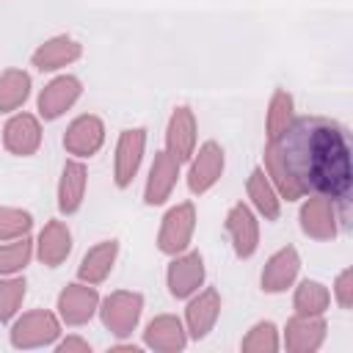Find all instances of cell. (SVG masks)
I'll use <instances>...</instances> for the list:
<instances>
[{
	"label": "cell",
	"instance_id": "6da1fadb",
	"mask_svg": "<svg viewBox=\"0 0 353 353\" xmlns=\"http://www.w3.org/2000/svg\"><path fill=\"white\" fill-rule=\"evenodd\" d=\"M265 168L281 199L325 196L339 210V221L350 226L353 149L345 127L320 116L292 119L276 141H268Z\"/></svg>",
	"mask_w": 353,
	"mask_h": 353
},
{
	"label": "cell",
	"instance_id": "7a4b0ae2",
	"mask_svg": "<svg viewBox=\"0 0 353 353\" xmlns=\"http://www.w3.org/2000/svg\"><path fill=\"white\" fill-rule=\"evenodd\" d=\"M141 312H143V298L138 292H127V290L110 292L102 301V306H99V314H102L105 328L110 334H116V336L132 334V328L141 320Z\"/></svg>",
	"mask_w": 353,
	"mask_h": 353
},
{
	"label": "cell",
	"instance_id": "3957f363",
	"mask_svg": "<svg viewBox=\"0 0 353 353\" xmlns=\"http://www.w3.org/2000/svg\"><path fill=\"white\" fill-rule=\"evenodd\" d=\"M58 334H61V325H58L55 314L44 312V309H36V312L22 314L11 325V345L22 347V350L44 347V345H52L58 339Z\"/></svg>",
	"mask_w": 353,
	"mask_h": 353
},
{
	"label": "cell",
	"instance_id": "277c9868",
	"mask_svg": "<svg viewBox=\"0 0 353 353\" xmlns=\"http://www.w3.org/2000/svg\"><path fill=\"white\" fill-rule=\"evenodd\" d=\"M193 229H196V207L190 201L171 207L163 218V226L157 234V248L163 254H171V256L182 254L193 237Z\"/></svg>",
	"mask_w": 353,
	"mask_h": 353
},
{
	"label": "cell",
	"instance_id": "5b68a950",
	"mask_svg": "<svg viewBox=\"0 0 353 353\" xmlns=\"http://www.w3.org/2000/svg\"><path fill=\"white\" fill-rule=\"evenodd\" d=\"M99 309V295L94 284H66L63 292L58 295V314L66 325H83L94 317Z\"/></svg>",
	"mask_w": 353,
	"mask_h": 353
},
{
	"label": "cell",
	"instance_id": "8992f818",
	"mask_svg": "<svg viewBox=\"0 0 353 353\" xmlns=\"http://www.w3.org/2000/svg\"><path fill=\"white\" fill-rule=\"evenodd\" d=\"M143 146H146V130H141V127L124 130L119 135L116 163H113V176H116L119 188H127L135 179V174L141 168V160H143Z\"/></svg>",
	"mask_w": 353,
	"mask_h": 353
},
{
	"label": "cell",
	"instance_id": "52a82bcc",
	"mask_svg": "<svg viewBox=\"0 0 353 353\" xmlns=\"http://www.w3.org/2000/svg\"><path fill=\"white\" fill-rule=\"evenodd\" d=\"M102 141H105V124L99 121V116H91V113L77 116L63 132V149L77 157L97 154Z\"/></svg>",
	"mask_w": 353,
	"mask_h": 353
},
{
	"label": "cell",
	"instance_id": "ba28073f",
	"mask_svg": "<svg viewBox=\"0 0 353 353\" xmlns=\"http://www.w3.org/2000/svg\"><path fill=\"white\" fill-rule=\"evenodd\" d=\"M325 342V320L320 314H295L287 320L284 345L292 353H314Z\"/></svg>",
	"mask_w": 353,
	"mask_h": 353
},
{
	"label": "cell",
	"instance_id": "9c48e42d",
	"mask_svg": "<svg viewBox=\"0 0 353 353\" xmlns=\"http://www.w3.org/2000/svg\"><path fill=\"white\" fill-rule=\"evenodd\" d=\"M165 152L176 160V163H185L193 157V149H196V119H193V110L179 105L171 119H168V130H165Z\"/></svg>",
	"mask_w": 353,
	"mask_h": 353
},
{
	"label": "cell",
	"instance_id": "30bf717a",
	"mask_svg": "<svg viewBox=\"0 0 353 353\" xmlns=\"http://www.w3.org/2000/svg\"><path fill=\"white\" fill-rule=\"evenodd\" d=\"M193 163L188 171V188L193 193H207L223 174V149L215 141H207L199 152H193Z\"/></svg>",
	"mask_w": 353,
	"mask_h": 353
},
{
	"label": "cell",
	"instance_id": "8fae6325",
	"mask_svg": "<svg viewBox=\"0 0 353 353\" xmlns=\"http://www.w3.org/2000/svg\"><path fill=\"white\" fill-rule=\"evenodd\" d=\"M80 94H83L80 80L72 77V74H61V77H55L52 83H47V85L41 88V94H39V113H41L47 121H52V119H58L61 113H66V110L77 102Z\"/></svg>",
	"mask_w": 353,
	"mask_h": 353
},
{
	"label": "cell",
	"instance_id": "7c38bea8",
	"mask_svg": "<svg viewBox=\"0 0 353 353\" xmlns=\"http://www.w3.org/2000/svg\"><path fill=\"white\" fill-rule=\"evenodd\" d=\"M3 146L17 154V157H28L41 146V124L36 116L30 113H17L8 119V124L3 127Z\"/></svg>",
	"mask_w": 353,
	"mask_h": 353
},
{
	"label": "cell",
	"instance_id": "4fadbf2b",
	"mask_svg": "<svg viewBox=\"0 0 353 353\" xmlns=\"http://www.w3.org/2000/svg\"><path fill=\"white\" fill-rule=\"evenodd\" d=\"M168 290L174 298H190L204 281V259L199 251L182 254L168 265Z\"/></svg>",
	"mask_w": 353,
	"mask_h": 353
},
{
	"label": "cell",
	"instance_id": "5bb4252c",
	"mask_svg": "<svg viewBox=\"0 0 353 353\" xmlns=\"http://www.w3.org/2000/svg\"><path fill=\"white\" fill-rule=\"evenodd\" d=\"M226 232H229L232 245H234V254L240 259H248L256 251V245H259V226H256L254 212L243 201L234 204L226 212Z\"/></svg>",
	"mask_w": 353,
	"mask_h": 353
},
{
	"label": "cell",
	"instance_id": "9a60e30c",
	"mask_svg": "<svg viewBox=\"0 0 353 353\" xmlns=\"http://www.w3.org/2000/svg\"><path fill=\"white\" fill-rule=\"evenodd\" d=\"M301 229L314 240H331L336 234V207L325 196H312L301 207Z\"/></svg>",
	"mask_w": 353,
	"mask_h": 353
},
{
	"label": "cell",
	"instance_id": "2e32d148",
	"mask_svg": "<svg viewBox=\"0 0 353 353\" xmlns=\"http://www.w3.org/2000/svg\"><path fill=\"white\" fill-rule=\"evenodd\" d=\"M176 176H179V163L168 154V152H157L154 160H152V168H149V179H146V190H143V201L157 207L163 204L174 185H176Z\"/></svg>",
	"mask_w": 353,
	"mask_h": 353
},
{
	"label": "cell",
	"instance_id": "e0dca14e",
	"mask_svg": "<svg viewBox=\"0 0 353 353\" xmlns=\"http://www.w3.org/2000/svg\"><path fill=\"white\" fill-rule=\"evenodd\" d=\"M218 314H221V295H218V290L207 287V290L199 292V295L188 303V309H185L188 334H190L193 339H204V336L212 331Z\"/></svg>",
	"mask_w": 353,
	"mask_h": 353
},
{
	"label": "cell",
	"instance_id": "ac0fdd59",
	"mask_svg": "<svg viewBox=\"0 0 353 353\" xmlns=\"http://www.w3.org/2000/svg\"><path fill=\"white\" fill-rule=\"evenodd\" d=\"M301 270V259H298V251L292 245L287 248H279L268 262H265V270H262V290L265 292H284L295 276Z\"/></svg>",
	"mask_w": 353,
	"mask_h": 353
},
{
	"label": "cell",
	"instance_id": "d6986e66",
	"mask_svg": "<svg viewBox=\"0 0 353 353\" xmlns=\"http://www.w3.org/2000/svg\"><path fill=\"white\" fill-rule=\"evenodd\" d=\"M143 342L152 347V350H160V353H176L188 345V334L182 328V323L174 317V314H160L154 317L146 331H143Z\"/></svg>",
	"mask_w": 353,
	"mask_h": 353
},
{
	"label": "cell",
	"instance_id": "ffe728a7",
	"mask_svg": "<svg viewBox=\"0 0 353 353\" xmlns=\"http://www.w3.org/2000/svg\"><path fill=\"white\" fill-rule=\"evenodd\" d=\"M80 52H83V47H80L74 39H69V36H55V39L44 41V44L33 52L30 61H33V66H36L39 72H55V69H61V66L77 61Z\"/></svg>",
	"mask_w": 353,
	"mask_h": 353
},
{
	"label": "cell",
	"instance_id": "44dd1931",
	"mask_svg": "<svg viewBox=\"0 0 353 353\" xmlns=\"http://www.w3.org/2000/svg\"><path fill=\"white\" fill-rule=\"evenodd\" d=\"M85 165L77 160H66L63 171H61V182H58V210L72 215L80 210L83 196H85Z\"/></svg>",
	"mask_w": 353,
	"mask_h": 353
},
{
	"label": "cell",
	"instance_id": "7402d4cb",
	"mask_svg": "<svg viewBox=\"0 0 353 353\" xmlns=\"http://www.w3.org/2000/svg\"><path fill=\"white\" fill-rule=\"evenodd\" d=\"M72 251V234L66 229V223L61 221H50L41 234H39V243H36V254L39 259L47 265V268H58Z\"/></svg>",
	"mask_w": 353,
	"mask_h": 353
},
{
	"label": "cell",
	"instance_id": "603a6c76",
	"mask_svg": "<svg viewBox=\"0 0 353 353\" xmlns=\"http://www.w3.org/2000/svg\"><path fill=\"white\" fill-rule=\"evenodd\" d=\"M116 254H119V243L116 240H105V243L88 248L85 256H83V262H80V268H77L80 281H85V284H102L108 279V273L113 270Z\"/></svg>",
	"mask_w": 353,
	"mask_h": 353
},
{
	"label": "cell",
	"instance_id": "cb8c5ba5",
	"mask_svg": "<svg viewBox=\"0 0 353 353\" xmlns=\"http://www.w3.org/2000/svg\"><path fill=\"white\" fill-rule=\"evenodd\" d=\"M248 199L254 201V207L268 218V221H276L279 212H281V204H279V193L273 188V182L268 179V174L262 168H254L251 176H248Z\"/></svg>",
	"mask_w": 353,
	"mask_h": 353
},
{
	"label": "cell",
	"instance_id": "d4e9b609",
	"mask_svg": "<svg viewBox=\"0 0 353 353\" xmlns=\"http://www.w3.org/2000/svg\"><path fill=\"white\" fill-rule=\"evenodd\" d=\"M30 94V74L22 69H8L0 74V110H17Z\"/></svg>",
	"mask_w": 353,
	"mask_h": 353
},
{
	"label": "cell",
	"instance_id": "484cf974",
	"mask_svg": "<svg viewBox=\"0 0 353 353\" xmlns=\"http://www.w3.org/2000/svg\"><path fill=\"white\" fill-rule=\"evenodd\" d=\"M295 312L298 314H323L331 303V292L320 281H301L295 290Z\"/></svg>",
	"mask_w": 353,
	"mask_h": 353
},
{
	"label": "cell",
	"instance_id": "4316f807",
	"mask_svg": "<svg viewBox=\"0 0 353 353\" xmlns=\"http://www.w3.org/2000/svg\"><path fill=\"white\" fill-rule=\"evenodd\" d=\"M292 121V97L287 91H276L268 105V141H276Z\"/></svg>",
	"mask_w": 353,
	"mask_h": 353
},
{
	"label": "cell",
	"instance_id": "83f0119b",
	"mask_svg": "<svg viewBox=\"0 0 353 353\" xmlns=\"http://www.w3.org/2000/svg\"><path fill=\"white\" fill-rule=\"evenodd\" d=\"M33 256V243L28 237H17L8 245H0V276H11L22 270Z\"/></svg>",
	"mask_w": 353,
	"mask_h": 353
},
{
	"label": "cell",
	"instance_id": "f1b7e54d",
	"mask_svg": "<svg viewBox=\"0 0 353 353\" xmlns=\"http://www.w3.org/2000/svg\"><path fill=\"white\" fill-rule=\"evenodd\" d=\"M243 353H273V350H279V331H276V325L273 323H256L248 334H245V339H243Z\"/></svg>",
	"mask_w": 353,
	"mask_h": 353
},
{
	"label": "cell",
	"instance_id": "f546056e",
	"mask_svg": "<svg viewBox=\"0 0 353 353\" xmlns=\"http://www.w3.org/2000/svg\"><path fill=\"white\" fill-rule=\"evenodd\" d=\"M30 226H33L30 212L14 210V207H0V243L3 240H17V237H28Z\"/></svg>",
	"mask_w": 353,
	"mask_h": 353
},
{
	"label": "cell",
	"instance_id": "4dcf8cb0",
	"mask_svg": "<svg viewBox=\"0 0 353 353\" xmlns=\"http://www.w3.org/2000/svg\"><path fill=\"white\" fill-rule=\"evenodd\" d=\"M25 298V279H0V323L11 320Z\"/></svg>",
	"mask_w": 353,
	"mask_h": 353
},
{
	"label": "cell",
	"instance_id": "1f68e13d",
	"mask_svg": "<svg viewBox=\"0 0 353 353\" xmlns=\"http://www.w3.org/2000/svg\"><path fill=\"white\" fill-rule=\"evenodd\" d=\"M350 279H353V273L342 270L336 276V284H334V292H336V301H339L342 309H350V303H353V284H350Z\"/></svg>",
	"mask_w": 353,
	"mask_h": 353
},
{
	"label": "cell",
	"instance_id": "d6a6232c",
	"mask_svg": "<svg viewBox=\"0 0 353 353\" xmlns=\"http://www.w3.org/2000/svg\"><path fill=\"white\" fill-rule=\"evenodd\" d=\"M58 353H91V345L80 336H66L63 342H58Z\"/></svg>",
	"mask_w": 353,
	"mask_h": 353
}]
</instances>
